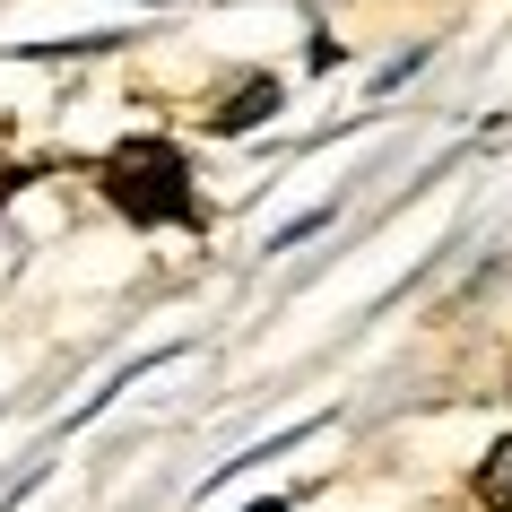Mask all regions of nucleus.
I'll list each match as a JSON object with an SVG mask.
<instances>
[{
    "mask_svg": "<svg viewBox=\"0 0 512 512\" xmlns=\"http://www.w3.org/2000/svg\"><path fill=\"white\" fill-rule=\"evenodd\" d=\"M105 191H113V209L139 217V226H157V217H191L183 157H174L165 139H122L113 165H105Z\"/></svg>",
    "mask_w": 512,
    "mask_h": 512,
    "instance_id": "nucleus-1",
    "label": "nucleus"
},
{
    "mask_svg": "<svg viewBox=\"0 0 512 512\" xmlns=\"http://www.w3.org/2000/svg\"><path fill=\"white\" fill-rule=\"evenodd\" d=\"M278 113V79H243L226 105H217V131H252V122H270Z\"/></svg>",
    "mask_w": 512,
    "mask_h": 512,
    "instance_id": "nucleus-2",
    "label": "nucleus"
},
{
    "mask_svg": "<svg viewBox=\"0 0 512 512\" xmlns=\"http://www.w3.org/2000/svg\"><path fill=\"white\" fill-rule=\"evenodd\" d=\"M478 504H486V512H512V443H495V452H486V469H478Z\"/></svg>",
    "mask_w": 512,
    "mask_h": 512,
    "instance_id": "nucleus-3",
    "label": "nucleus"
}]
</instances>
